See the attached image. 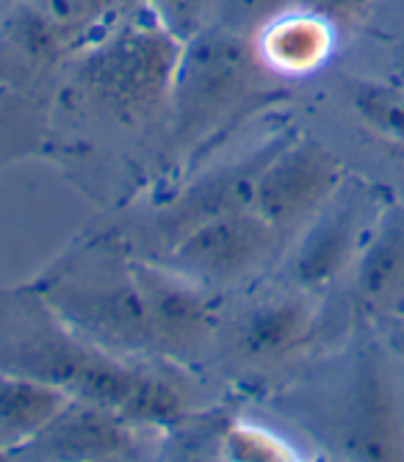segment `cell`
<instances>
[{"instance_id":"6da1fadb","label":"cell","mask_w":404,"mask_h":462,"mask_svg":"<svg viewBox=\"0 0 404 462\" xmlns=\"http://www.w3.org/2000/svg\"><path fill=\"white\" fill-rule=\"evenodd\" d=\"M0 371L36 376L78 402L125 415L133 424H172L183 412V396L167 380L119 363L108 349L64 329L33 335L20 344H4Z\"/></svg>"},{"instance_id":"7a4b0ae2","label":"cell","mask_w":404,"mask_h":462,"mask_svg":"<svg viewBox=\"0 0 404 462\" xmlns=\"http://www.w3.org/2000/svg\"><path fill=\"white\" fill-rule=\"evenodd\" d=\"M183 42L142 4L80 48L78 83L123 125H139L170 106Z\"/></svg>"},{"instance_id":"3957f363","label":"cell","mask_w":404,"mask_h":462,"mask_svg":"<svg viewBox=\"0 0 404 462\" xmlns=\"http://www.w3.org/2000/svg\"><path fill=\"white\" fill-rule=\"evenodd\" d=\"M266 75L271 72L263 67L252 36L219 23L202 28L183 42L178 61L170 95L172 139L197 147L222 131L241 108L255 103L261 95H269Z\"/></svg>"},{"instance_id":"277c9868","label":"cell","mask_w":404,"mask_h":462,"mask_svg":"<svg viewBox=\"0 0 404 462\" xmlns=\"http://www.w3.org/2000/svg\"><path fill=\"white\" fill-rule=\"evenodd\" d=\"M42 297L53 316L69 327V332L100 349H155L147 297L136 266L111 272L106 277L61 280Z\"/></svg>"},{"instance_id":"5b68a950","label":"cell","mask_w":404,"mask_h":462,"mask_svg":"<svg viewBox=\"0 0 404 462\" xmlns=\"http://www.w3.org/2000/svg\"><path fill=\"white\" fill-rule=\"evenodd\" d=\"M338 158L313 139L282 142L258 180L252 211L282 238L308 227L344 186Z\"/></svg>"},{"instance_id":"8992f818","label":"cell","mask_w":404,"mask_h":462,"mask_svg":"<svg viewBox=\"0 0 404 462\" xmlns=\"http://www.w3.org/2000/svg\"><path fill=\"white\" fill-rule=\"evenodd\" d=\"M280 236L252 211H230L202 222L170 244V263L194 282H233L258 269Z\"/></svg>"},{"instance_id":"52a82bcc","label":"cell","mask_w":404,"mask_h":462,"mask_svg":"<svg viewBox=\"0 0 404 462\" xmlns=\"http://www.w3.org/2000/svg\"><path fill=\"white\" fill-rule=\"evenodd\" d=\"M344 448L354 459H404V407L388 363L377 349L363 352L349 391Z\"/></svg>"},{"instance_id":"ba28073f","label":"cell","mask_w":404,"mask_h":462,"mask_svg":"<svg viewBox=\"0 0 404 462\" xmlns=\"http://www.w3.org/2000/svg\"><path fill=\"white\" fill-rule=\"evenodd\" d=\"M282 142L286 139L269 142L266 147L250 152L247 158L233 161L227 166H216V170L188 183L180 191V197H175L167 205L164 217H161V236L172 244L191 227L208 222L214 217L252 208L258 180L266 170V163L271 161V155L282 147Z\"/></svg>"},{"instance_id":"9c48e42d","label":"cell","mask_w":404,"mask_h":462,"mask_svg":"<svg viewBox=\"0 0 404 462\" xmlns=\"http://www.w3.org/2000/svg\"><path fill=\"white\" fill-rule=\"evenodd\" d=\"M363 205H366V197L360 189L341 186L335 197L316 214L294 258V280L299 288H325L349 266L360 244V227L366 222Z\"/></svg>"},{"instance_id":"30bf717a","label":"cell","mask_w":404,"mask_h":462,"mask_svg":"<svg viewBox=\"0 0 404 462\" xmlns=\"http://www.w3.org/2000/svg\"><path fill=\"white\" fill-rule=\"evenodd\" d=\"M136 274L147 297L155 349L180 355L208 338L216 324V302L194 280L150 266H136Z\"/></svg>"},{"instance_id":"8fae6325","label":"cell","mask_w":404,"mask_h":462,"mask_svg":"<svg viewBox=\"0 0 404 462\" xmlns=\"http://www.w3.org/2000/svg\"><path fill=\"white\" fill-rule=\"evenodd\" d=\"M133 421L108 407L72 399L56 421L28 446L50 459H128L139 454Z\"/></svg>"},{"instance_id":"7c38bea8","label":"cell","mask_w":404,"mask_h":462,"mask_svg":"<svg viewBox=\"0 0 404 462\" xmlns=\"http://www.w3.org/2000/svg\"><path fill=\"white\" fill-rule=\"evenodd\" d=\"M335 31L299 4L263 25L252 39L263 67L271 75H308L325 64L335 48Z\"/></svg>"},{"instance_id":"4fadbf2b","label":"cell","mask_w":404,"mask_h":462,"mask_svg":"<svg viewBox=\"0 0 404 462\" xmlns=\"http://www.w3.org/2000/svg\"><path fill=\"white\" fill-rule=\"evenodd\" d=\"M354 288L363 302L380 310H396L404 300V205L388 208L363 244Z\"/></svg>"},{"instance_id":"5bb4252c","label":"cell","mask_w":404,"mask_h":462,"mask_svg":"<svg viewBox=\"0 0 404 462\" xmlns=\"http://www.w3.org/2000/svg\"><path fill=\"white\" fill-rule=\"evenodd\" d=\"M72 396L45 380L0 371V448H23L48 430Z\"/></svg>"},{"instance_id":"9a60e30c","label":"cell","mask_w":404,"mask_h":462,"mask_svg":"<svg viewBox=\"0 0 404 462\" xmlns=\"http://www.w3.org/2000/svg\"><path fill=\"white\" fill-rule=\"evenodd\" d=\"M316 313L305 297H277L247 313L238 346L250 360H282L310 341Z\"/></svg>"},{"instance_id":"2e32d148","label":"cell","mask_w":404,"mask_h":462,"mask_svg":"<svg viewBox=\"0 0 404 462\" xmlns=\"http://www.w3.org/2000/svg\"><path fill=\"white\" fill-rule=\"evenodd\" d=\"M20 4L42 17L64 39V45L75 51L89 45L131 12L128 0H20Z\"/></svg>"},{"instance_id":"e0dca14e","label":"cell","mask_w":404,"mask_h":462,"mask_svg":"<svg viewBox=\"0 0 404 462\" xmlns=\"http://www.w3.org/2000/svg\"><path fill=\"white\" fill-rule=\"evenodd\" d=\"M349 100L372 131L404 144V87L357 78L349 83Z\"/></svg>"},{"instance_id":"ac0fdd59","label":"cell","mask_w":404,"mask_h":462,"mask_svg":"<svg viewBox=\"0 0 404 462\" xmlns=\"http://www.w3.org/2000/svg\"><path fill=\"white\" fill-rule=\"evenodd\" d=\"M139 4L170 33L188 42L216 20L219 0H139Z\"/></svg>"},{"instance_id":"d6986e66","label":"cell","mask_w":404,"mask_h":462,"mask_svg":"<svg viewBox=\"0 0 404 462\" xmlns=\"http://www.w3.org/2000/svg\"><path fill=\"white\" fill-rule=\"evenodd\" d=\"M297 4L299 0H219L214 23L244 36H255L263 25H269L282 12L294 9Z\"/></svg>"},{"instance_id":"ffe728a7","label":"cell","mask_w":404,"mask_h":462,"mask_svg":"<svg viewBox=\"0 0 404 462\" xmlns=\"http://www.w3.org/2000/svg\"><path fill=\"white\" fill-rule=\"evenodd\" d=\"M227 454L233 459H282L286 457V451H282V446L271 435L261 430H247V427H238L230 432Z\"/></svg>"},{"instance_id":"44dd1931","label":"cell","mask_w":404,"mask_h":462,"mask_svg":"<svg viewBox=\"0 0 404 462\" xmlns=\"http://www.w3.org/2000/svg\"><path fill=\"white\" fill-rule=\"evenodd\" d=\"M299 6L325 17L333 28H346L354 25L360 17H366L374 0H299Z\"/></svg>"},{"instance_id":"7402d4cb","label":"cell","mask_w":404,"mask_h":462,"mask_svg":"<svg viewBox=\"0 0 404 462\" xmlns=\"http://www.w3.org/2000/svg\"><path fill=\"white\" fill-rule=\"evenodd\" d=\"M390 346H393V352L401 357V363H404V319H399V324L390 329Z\"/></svg>"},{"instance_id":"603a6c76","label":"cell","mask_w":404,"mask_h":462,"mask_svg":"<svg viewBox=\"0 0 404 462\" xmlns=\"http://www.w3.org/2000/svg\"><path fill=\"white\" fill-rule=\"evenodd\" d=\"M393 313H396L399 319H404V300H401V302L396 305V310H393Z\"/></svg>"}]
</instances>
